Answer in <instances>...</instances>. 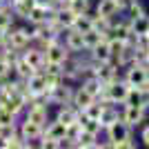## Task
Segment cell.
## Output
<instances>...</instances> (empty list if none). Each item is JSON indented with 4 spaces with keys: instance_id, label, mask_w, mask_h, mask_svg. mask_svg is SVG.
Segmentation results:
<instances>
[{
    "instance_id": "cell-1",
    "label": "cell",
    "mask_w": 149,
    "mask_h": 149,
    "mask_svg": "<svg viewBox=\"0 0 149 149\" xmlns=\"http://www.w3.org/2000/svg\"><path fill=\"white\" fill-rule=\"evenodd\" d=\"M31 42H33V40H31V27L13 25L11 29H7V45H9V47L22 51L25 47H29ZM2 47H5V45H2Z\"/></svg>"
},
{
    "instance_id": "cell-2",
    "label": "cell",
    "mask_w": 149,
    "mask_h": 149,
    "mask_svg": "<svg viewBox=\"0 0 149 149\" xmlns=\"http://www.w3.org/2000/svg\"><path fill=\"white\" fill-rule=\"evenodd\" d=\"M134 134V129H131L127 123H123V120H116L113 125H109L105 129V136H107V143L105 147H113V149H118V145L123 143L127 136H131Z\"/></svg>"
},
{
    "instance_id": "cell-3",
    "label": "cell",
    "mask_w": 149,
    "mask_h": 149,
    "mask_svg": "<svg viewBox=\"0 0 149 149\" xmlns=\"http://www.w3.org/2000/svg\"><path fill=\"white\" fill-rule=\"evenodd\" d=\"M74 89H76V87H71V82H69V80H65L62 85H58V87L49 89V91H47V105L60 107V105H67V102H71Z\"/></svg>"
},
{
    "instance_id": "cell-4",
    "label": "cell",
    "mask_w": 149,
    "mask_h": 149,
    "mask_svg": "<svg viewBox=\"0 0 149 149\" xmlns=\"http://www.w3.org/2000/svg\"><path fill=\"white\" fill-rule=\"evenodd\" d=\"M147 111L145 107H131V105H123L120 109V120L127 123L131 129H136V127H143V123L147 120Z\"/></svg>"
},
{
    "instance_id": "cell-5",
    "label": "cell",
    "mask_w": 149,
    "mask_h": 149,
    "mask_svg": "<svg viewBox=\"0 0 149 149\" xmlns=\"http://www.w3.org/2000/svg\"><path fill=\"white\" fill-rule=\"evenodd\" d=\"M93 76H96L102 85H107V82L120 78V67L113 60H107V62H96L93 60Z\"/></svg>"
},
{
    "instance_id": "cell-6",
    "label": "cell",
    "mask_w": 149,
    "mask_h": 149,
    "mask_svg": "<svg viewBox=\"0 0 149 149\" xmlns=\"http://www.w3.org/2000/svg\"><path fill=\"white\" fill-rule=\"evenodd\" d=\"M65 136H67V125H62L60 120H47V125L42 127V138H49V140H56V143H60V147H67V140H65Z\"/></svg>"
},
{
    "instance_id": "cell-7",
    "label": "cell",
    "mask_w": 149,
    "mask_h": 149,
    "mask_svg": "<svg viewBox=\"0 0 149 149\" xmlns=\"http://www.w3.org/2000/svg\"><path fill=\"white\" fill-rule=\"evenodd\" d=\"M123 80L129 85V87H140L145 80H147V69L145 65H138V62H131L129 67H125Z\"/></svg>"
},
{
    "instance_id": "cell-8",
    "label": "cell",
    "mask_w": 149,
    "mask_h": 149,
    "mask_svg": "<svg viewBox=\"0 0 149 149\" xmlns=\"http://www.w3.org/2000/svg\"><path fill=\"white\" fill-rule=\"evenodd\" d=\"M25 87H27L29 98H36V96H47V80H45V74H42V71L31 74L29 78L25 80ZM27 102H29V100H27Z\"/></svg>"
},
{
    "instance_id": "cell-9",
    "label": "cell",
    "mask_w": 149,
    "mask_h": 149,
    "mask_svg": "<svg viewBox=\"0 0 149 149\" xmlns=\"http://www.w3.org/2000/svg\"><path fill=\"white\" fill-rule=\"evenodd\" d=\"M69 56H71V51L65 47V42H62V40H58V42L49 45V47L45 49V60H47V62H56V65H62V62L67 60Z\"/></svg>"
},
{
    "instance_id": "cell-10",
    "label": "cell",
    "mask_w": 149,
    "mask_h": 149,
    "mask_svg": "<svg viewBox=\"0 0 149 149\" xmlns=\"http://www.w3.org/2000/svg\"><path fill=\"white\" fill-rule=\"evenodd\" d=\"M22 58H25V60L29 62L33 69H38V71H40V69H42V65L47 62V60H45V49H42V47H38L36 42H31L29 47H25V49H22Z\"/></svg>"
},
{
    "instance_id": "cell-11",
    "label": "cell",
    "mask_w": 149,
    "mask_h": 149,
    "mask_svg": "<svg viewBox=\"0 0 149 149\" xmlns=\"http://www.w3.org/2000/svg\"><path fill=\"white\" fill-rule=\"evenodd\" d=\"M62 42H65V47H67L71 54H80V51H85V45H82V33L78 29H67L65 33H62Z\"/></svg>"
},
{
    "instance_id": "cell-12",
    "label": "cell",
    "mask_w": 149,
    "mask_h": 149,
    "mask_svg": "<svg viewBox=\"0 0 149 149\" xmlns=\"http://www.w3.org/2000/svg\"><path fill=\"white\" fill-rule=\"evenodd\" d=\"M96 13L105 16V18H116V16L123 13V7H120L118 0H98L96 2Z\"/></svg>"
},
{
    "instance_id": "cell-13",
    "label": "cell",
    "mask_w": 149,
    "mask_h": 149,
    "mask_svg": "<svg viewBox=\"0 0 149 149\" xmlns=\"http://www.w3.org/2000/svg\"><path fill=\"white\" fill-rule=\"evenodd\" d=\"M18 131H20V136L25 140H29V143L40 140V136H42V127L31 123V120H25V118H22V123H18Z\"/></svg>"
},
{
    "instance_id": "cell-14",
    "label": "cell",
    "mask_w": 149,
    "mask_h": 149,
    "mask_svg": "<svg viewBox=\"0 0 149 149\" xmlns=\"http://www.w3.org/2000/svg\"><path fill=\"white\" fill-rule=\"evenodd\" d=\"M89 56H91V60L96 62H107V60H113V54H111V47H109V40L107 38H102L93 49L87 51Z\"/></svg>"
},
{
    "instance_id": "cell-15",
    "label": "cell",
    "mask_w": 149,
    "mask_h": 149,
    "mask_svg": "<svg viewBox=\"0 0 149 149\" xmlns=\"http://www.w3.org/2000/svg\"><path fill=\"white\" fill-rule=\"evenodd\" d=\"M120 109H123V105H102V111H100V118H98L102 125V131L116 120H120Z\"/></svg>"
},
{
    "instance_id": "cell-16",
    "label": "cell",
    "mask_w": 149,
    "mask_h": 149,
    "mask_svg": "<svg viewBox=\"0 0 149 149\" xmlns=\"http://www.w3.org/2000/svg\"><path fill=\"white\" fill-rule=\"evenodd\" d=\"M56 120H60L62 125H71V123H76V120H80V111H78L71 102L60 105L58 111H56Z\"/></svg>"
},
{
    "instance_id": "cell-17",
    "label": "cell",
    "mask_w": 149,
    "mask_h": 149,
    "mask_svg": "<svg viewBox=\"0 0 149 149\" xmlns=\"http://www.w3.org/2000/svg\"><path fill=\"white\" fill-rule=\"evenodd\" d=\"M93 100H96V98H93V96H91V93L87 91V89H82L80 85H78V87L74 89V96H71V105H74L76 109H78V111H82V109H87V107L91 105Z\"/></svg>"
},
{
    "instance_id": "cell-18",
    "label": "cell",
    "mask_w": 149,
    "mask_h": 149,
    "mask_svg": "<svg viewBox=\"0 0 149 149\" xmlns=\"http://www.w3.org/2000/svg\"><path fill=\"white\" fill-rule=\"evenodd\" d=\"M98 138H100V136H96V134L82 131L80 136H78V140H76L74 147H76V149H102V147H105V143H100Z\"/></svg>"
},
{
    "instance_id": "cell-19",
    "label": "cell",
    "mask_w": 149,
    "mask_h": 149,
    "mask_svg": "<svg viewBox=\"0 0 149 149\" xmlns=\"http://www.w3.org/2000/svg\"><path fill=\"white\" fill-rule=\"evenodd\" d=\"M111 25H113V18H105V16L91 13V29H96L105 38H109V33H111Z\"/></svg>"
},
{
    "instance_id": "cell-20",
    "label": "cell",
    "mask_w": 149,
    "mask_h": 149,
    "mask_svg": "<svg viewBox=\"0 0 149 149\" xmlns=\"http://www.w3.org/2000/svg\"><path fill=\"white\" fill-rule=\"evenodd\" d=\"M78 85H80L82 89H87V91L91 93L93 98H98V96H100V91H102V87H105V85H102V82H100V80H98V78H96L93 74L85 76V78H82V80L78 82Z\"/></svg>"
},
{
    "instance_id": "cell-21",
    "label": "cell",
    "mask_w": 149,
    "mask_h": 149,
    "mask_svg": "<svg viewBox=\"0 0 149 149\" xmlns=\"http://www.w3.org/2000/svg\"><path fill=\"white\" fill-rule=\"evenodd\" d=\"M113 62H116V65H118L120 69L129 67L131 62H134V42H131V45H125L123 49H120L118 54L113 56Z\"/></svg>"
},
{
    "instance_id": "cell-22",
    "label": "cell",
    "mask_w": 149,
    "mask_h": 149,
    "mask_svg": "<svg viewBox=\"0 0 149 149\" xmlns=\"http://www.w3.org/2000/svg\"><path fill=\"white\" fill-rule=\"evenodd\" d=\"M33 7H36V0H13L11 2L13 13H16V18H20V20H27V16H29V11Z\"/></svg>"
},
{
    "instance_id": "cell-23",
    "label": "cell",
    "mask_w": 149,
    "mask_h": 149,
    "mask_svg": "<svg viewBox=\"0 0 149 149\" xmlns=\"http://www.w3.org/2000/svg\"><path fill=\"white\" fill-rule=\"evenodd\" d=\"M36 71H38V69H33L22 56H20L18 60L13 62V76H16V78H22V80H27V78H29L31 74H36Z\"/></svg>"
},
{
    "instance_id": "cell-24",
    "label": "cell",
    "mask_w": 149,
    "mask_h": 149,
    "mask_svg": "<svg viewBox=\"0 0 149 149\" xmlns=\"http://www.w3.org/2000/svg\"><path fill=\"white\" fill-rule=\"evenodd\" d=\"M131 25V31H134V36H147L149 33V16H138V18H131L129 20Z\"/></svg>"
},
{
    "instance_id": "cell-25",
    "label": "cell",
    "mask_w": 149,
    "mask_h": 149,
    "mask_svg": "<svg viewBox=\"0 0 149 149\" xmlns=\"http://www.w3.org/2000/svg\"><path fill=\"white\" fill-rule=\"evenodd\" d=\"M13 25H16V13H13L11 5H0V27L11 29Z\"/></svg>"
},
{
    "instance_id": "cell-26",
    "label": "cell",
    "mask_w": 149,
    "mask_h": 149,
    "mask_svg": "<svg viewBox=\"0 0 149 149\" xmlns=\"http://www.w3.org/2000/svg\"><path fill=\"white\" fill-rule=\"evenodd\" d=\"M29 147H33V143L25 140L20 136V131H16V134H11L7 138V149H29Z\"/></svg>"
},
{
    "instance_id": "cell-27",
    "label": "cell",
    "mask_w": 149,
    "mask_h": 149,
    "mask_svg": "<svg viewBox=\"0 0 149 149\" xmlns=\"http://www.w3.org/2000/svg\"><path fill=\"white\" fill-rule=\"evenodd\" d=\"M102 33H98V31L96 29H89V31H85V33H82V45H85V51H89V49H93V47H96V45L100 42V40H102Z\"/></svg>"
},
{
    "instance_id": "cell-28",
    "label": "cell",
    "mask_w": 149,
    "mask_h": 149,
    "mask_svg": "<svg viewBox=\"0 0 149 149\" xmlns=\"http://www.w3.org/2000/svg\"><path fill=\"white\" fill-rule=\"evenodd\" d=\"M80 125H82V131H89V134H96V136L102 134V125H100L98 118H85V116H80Z\"/></svg>"
},
{
    "instance_id": "cell-29",
    "label": "cell",
    "mask_w": 149,
    "mask_h": 149,
    "mask_svg": "<svg viewBox=\"0 0 149 149\" xmlns=\"http://www.w3.org/2000/svg\"><path fill=\"white\" fill-rule=\"evenodd\" d=\"M123 13H127V18H138V16H145V7H143V2H140V0H134V2H129V5L125 7V11Z\"/></svg>"
},
{
    "instance_id": "cell-30",
    "label": "cell",
    "mask_w": 149,
    "mask_h": 149,
    "mask_svg": "<svg viewBox=\"0 0 149 149\" xmlns=\"http://www.w3.org/2000/svg\"><path fill=\"white\" fill-rule=\"evenodd\" d=\"M74 29H78L80 33L91 29V13H78L74 20Z\"/></svg>"
},
{
    "instance_id": "cell-31",
    "label": "cell",
    "mask_w": 149,
    "mask_h": 149,
    "mask_svg": "<svg viewBox=\"0 0 149 149\" xmlns=\"http://www.w3.org/2000/svg\"><path fill=\"white\" fill-rule=\"evenodd\" d=\"M102 105H105V102H100L98 98L93 100L91 105L87 107V109H82L80 111V116H85V118H100V111H102Z\"/></svg>"
},
{
    "instance_id": "cell-32",
    "label": "cell",
    "mask_w": 149,
    "mask_h": 149,
    "mask_svg": "<svg viewBox=\"0 0 149 149\" xmlns=\"http://www.w3.org/2000/svg\"><path fill=\"white\" fill-rule=\"evenodd\" d=\"M69 9L78 16V13H89L91 9V0H69Z\"/></svg>"
},
{
    "instance_id": "cell-33",
    "label": "cell",
    "mask_w": 149,
    "mask_h": 149,
    "mask_svg": "<svg viewBox=\"0 0 149 149\" xmlns=\"http://www.w3.org/2000/svg\"><path fill=\"white\" fill-rule=\"evenodd\" d=\"M0 125H18V116L5 107H0Z\"/></svg>"
},
{
    "instance_id": "cell-34",
    "label": "cell",
    "mask_w": 149,
    "mask_h": 149,
    "mask_svg": "<svg viewBox=\"0 0 149 149\" xmlns=\"http://www.w3.org/2000/svg\"><path fill=\"white\" fill-rule=\"evenodd\" d=\"M13 74V67L9 65V62L2 58V54H0V80H5V78H9V76Z\"/></svg>"
},
{
    "instance_id": "cell-35",
    "label": "cell",
    "mask_w": 149,
    "mask_h": 149,
    "mask_svg": "<svg viewBox=\"0 0 149 149\" xmlns=\"http://www.w3.org/2000/svg\"><path fill=\"white\" fill-rule=\"evenodd\" d=\"M136 147H138V140L134 138V134H131V136H127L123 143L118 145V149H136Z\"/></svg>"
},
{
    "instance_id": "cell-36",
    "label": "cell",
    "mask_w": 149,
    "mask_h": 149,
    "mask_svg": "<svg viewBox=\"0 0 149 149\" xmlns=\"http://www.w3.org/2000/svg\"><path fill=\"white\" fill-rule=\"evenodd\" d=\"M140 143H143L145 147H149V123L143 125V129H140Z\"/></svg>"
},
{
    "instance_id": "cell-37",
    "label": "cell",
    "mask_w": 149,
    "mask_h": 149,
    "mask_svg": "<svg viewBox=\"0 0 149 149\" xmlns=\"http://www.w3.org/2000/svg\"><path fill=\"white\" fill-rule=\"evenodd\" d=\"M36 5H40V7H54V0H36Z\"/></svg>"
},
{
    "instance_id": "cell-38",
    "label": "cell",
    "mask_w": 149,
    "mask_h": 149,
    "mask_svg": "<svg viewBox=\"0 0 149 149\" xmlns=\"http://www.w3.org/2000/svg\"><path fill=\"white\" fill-rule=\"evenodd\" d=\"M147 38H149V33H147Z\"/></svg>"
}]
</instances>
